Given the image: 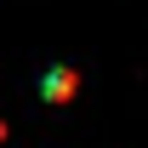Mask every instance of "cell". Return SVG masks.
<instances>
[{
    "mask_svg": "<svg viewBox=\"0 0 148 148\" xmlns=\"http://www.w3.org/2000/svg\"><path fill=\"white\" fill-rule=\"evenodd\" d=\"M74 86H80V80H74V69H51V74H46V86H40V91L51 97V103H63V97H74Z\"/></svg>",
    "mask_w": 148,
    "mask_h": 148,
    "instance_id": "6da1fadb",
    "label": "cell"
}]
</instances>
